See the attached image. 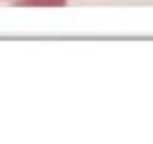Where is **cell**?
I'll list each match as a JSON object with an SVG mask.
<instances>
[{"mask_svg":"<svg viewBox=\"0 0 153 144\" xmlns=\"http://www.w3.org/2000/svg\"><path fill=\"white\" fill-rule=\"evenodd\" d=\"M67 0H0V7L22 5V7H62Z\"/></svg>","mask_w":153,"mask_h":144,"instance_id":"1","label":"cell"}]
</instances>
